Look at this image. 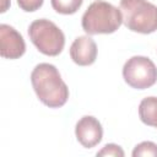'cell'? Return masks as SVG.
<instances>
[{
  "instance_id": "obj_13",
  "label": "cell",
  "mask_w": 157,
  "mask_h": 157,
  "mask_svg": "<svg viewBox=\"0 0 157 157\" xmlns=\"http://www.w3.org/2000/svg\"><path fill=\"white\" fill-rule=\"evenodd\" d=\"M44 0H17L18 6L26 11V12H33L37 11L42 5Z\"/></svg>"
},
{
  "instance_id": "obj_1",
  "label": "cell",
  "mask_w": 157,
  "mask_h": 157,
  "mask_svg": "<svg viewBox=\"0 0 157 157\" xmlns=\"http://www.w3.org/2000/svg\"><path fill=\"white\" fill-rule=\"evenodd\" d=\"M31 82L38 99L49 108L63 107L69 98V88L58 69L48 63L36 65L31 74Z\"/></svg>"
},
{
  "instance_id": "obj_14",
  "label": "cell",
  "mask_w": 157,
  "mask_h": 157,
  "mask_svg": "<svg viewBox=\"0 0 157 157\" xmlns=\"http://www.w3.org/2000/svg\"><path fill=\"white\" fill-rule=\"evenodd\" d=\"M9 7V0H2V5H1V10L0 12H5Z\"/></svg>"
},
{
  "instance_id": "obj_2",
  "label": "cell",
  "mask_w": 157,
  "mask_h": 157,
  "mask_svg": "<svg viewBox=\"0 0 157 157\" xmlns=\"http://www.w3.org/2000/svg\"><path fill=\"white\" fill-rule=\"evenodd\" d=\"M123 23L120 9L103 1H93L82 16V28L87 34H108L114 33Z\"/></svg>"
},
{
  "instance_id": "obj_3",
  "label": "cell",
  "mask_w": 157,
  "mask_h": 157,
  "mask_svg": "<svg viewBox=\"0 0 157 157\" xmlns=\"http://www.w3.org/2000/svg\"><path fill=\"white\" fill-rule=\"evenodd\" d=\"M120 11L128 29L142 34L157 31V6L147 0H120Z\"/></svg>"
},
{
  "instance_id": "obj_4",
  "label": "cell",
  "mask_w": 157,
  "mask_h": 157,
  "mask_svg": "<svg viewBox=\"0 0 157 157\" xmlns=\"http://www.w3.org/2000/svg\"><path fill=\"white\" fill-rule=\"evenodd\" d=\"M28 36L36 48L44 55L56 56L65 45L63 31L54 22L45 18L33 21L28 27Z\"/></svg>"
},
{
  "instance_id": "obj_12",
  "label": "cell",
  "mask_w": 157,
  "mask_h": 157,
  "mask_svg": "<svg viewBox=\"0 0 157 157\" xmlns=\"http://www.w3.org/2000/svg\"><path fill=\"white\" fill-rule=\"evenodd\" d=\"M124 151L119 145L115 144H107L102 150L97 152V156H104V157H124Z\"/></svg>"
},
{
  "instance_id": "obj_10",
  "label": "cell",
  "mask_w": 157,
  "mask_h": 157,
  "mask_svg": "<svg viewBox=\"0 0 157 157\" xmlns=\"http://www.w3.org/2000/svg\"><path fill=\"white\" fill-rule=\"evenodd\" d=\"M53 9L63 15L75 13L82 5L83 0H50Z\"/></svg>"
},
{
  "instance_id": "obj_11",
  "label": "cell",
  "mask_w": 157,
  "mask_h": 157,
  "mask_svg": "<svg viewBox=\"0 0 157 157\" xmlns=\"http://www.w3.org/2000/svg\"><path fill=\"white\" fill-rule=\"evenodd\" d=\"M134 157H141V156H151L157 157V144L152 141H144L135 146L132 151Z\"/></svg>"
},
{
  "instance_id": "obj_8",
  "label": "cell",
  "mask_w": 157,
  "mask_h": 157,
  "mask_svg": "<svg viewBox=\"0 0 157 157\" xmlns=\"http://www.w3.org/2000/svg\"><path fill=\"white\" fill-rule=\"evenodd\" d=\"M70 56L72 61L80 66H88L96 61L97 44L88 36L77 37L70 47Z\"/></svg>"
},
{
  "instance_id": "obj_9",
  "label": "cell",
  "mask_w": 157,
  "mask_h": 157,
  "mask_svg": "<svg viewBox=\"0 0 157 157\" xmlns=\"http://www.w3.org/2000/svg\"><path fill=\"white\" fill-rule=\"evenodd\" d=\"M139 117L144 124L157 128V97H146L140 102Z\"/></svg>"
},
{
  "instance_id": "obj_6",
  "label": "cell",
  "mask_w": 157,
  "mask_h": 157,
  "mask_svg": "<svg viewBox=\"0 0 157 157\" xmlns=\"http://www.w3.org/2000/svg\"><path fill=\"white\" fill-rule=\"evenodd\" d=\"M26 52V43L21 33L10 25H0V53L6 59H18Z\"/></svg>"
},
{
  "instance_id": "obj_5",
  "label": "cell",
  "mask_w": 157,
  "mask_h": 157,
  "mask_svg": "<svg viewBox=\"0 0 157 157\" xmlns=\"http://www.w3.org/2000/svg\"><path fill=\"white\" fill-rule=\"evenodd\" d=\"M123 77L130 87L145 90L157 82V67L150 58L135 55L124 64Z\"/></svg>"
},
{
  "instance_id": "obj_7",
  "label": "cell",
  "mask_w": 157,
  "mask_h": 157,
  "mask_svg": "<svg viewBox=\"0 0 157 157\" xmlns=\"http://www.w3.org/2000/svg\"><path fill=\"white\" fill-rule=\"evenodd\" d=\"M75 135L83 147L92 148L101 142L103 137V128L98 119L92 115H85L76 123Z\"/></svg>"
}]
</instances>
